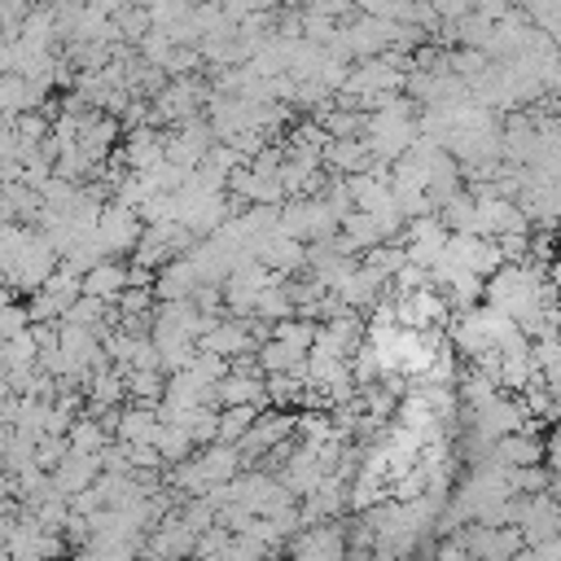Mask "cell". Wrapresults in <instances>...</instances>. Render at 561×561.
<instances>
[{
    "instance_id": "obj_17",
    "label": "cell",
    "mask_w": 561,
    "mask_h": 561,
    "mask_svg": "<svg viewBox=\"0 0 561 561\" xmlns=\"http://www.w3.org/2000/svg\"><path fill=\"white\" fill-rule=\"evenodd\" d=\"M167 373L162 368H136V373H127V394H131V403H149V408H162V399H167Z\"/></svg>"
},
{
    "instance_id": "obj_19",
    "label": "cell",
    "mask_w": 561,
    "mask_h": 561,
    "mask_svg": "<svg viewBox=\"0 0 561 561\" xmlns=\"http://www.w3.org/2000/svg\"><path fill=\"white\" fill-rule=\"evenodd\" d=\"M259 412H263V408H254V403L219 408V438H215V443H232V447H241V438L250 434V425L259 421Z\"/></svg>"
},
{
    "instance_id": "obj_2",
    "label": "cell",
    "mask_w": 561,
    "mask_h": 561,
    "mask_svg": "<svg viewBox=\"0 0 561 561\" xmlns=\"http://www.w3.org/2000/svg\"><path fill=\"white\" fill-rule=\"evenodd\" d=\"M280 228H285L289 237H298V241H324V237H333V232L342 228V219H337L333 206L316 193V197H289V202L280 206Z\"/></svg>"
},
{
    "instance_id": "obj_1",
    "label": "cell",
    "mask_w": 561,
    "mask_h": 561,
    "mask_svg": "<svg viewBox=\"0 0 561 561\" xmlns=\"http://www.w3.org/2000/svg\"><path fill=\"white\" fill-rule=\"evenodd\" d=\"M241 447H232V443H206V447H197L184 465H175L171 469V482L180 486V491H193V495H206L210 486H224V482H232L237 473H241Z\"/></svg>"
},
{
    "instance_id": "obj_7",
    "label": "cell",
    "mask_w": 561,
    "mask_h": 561,
    "mask_svg": "<svg viewBox=\"0 0 561 561\" xmlns=\"http://www.w3.org/2000/svg\"><path fill=\"white\" fill-rule=\"evenodd\" d=\"M465 548H469L473 561H513V557L526 548V539H522V526H491V522H478V526H469Z\"/></svg>"
},
{
    "instance_id": "obj_10",
    "label": "cell",
    "mask_w": 561,
    "mask_h": 561,
    "mask_svg": "<svg viewBox=\"0 0 561 561\" xmlns=\"http://www.w3.org/2000/svg\"><path fill=\"white\" fill-rule=\"evenodd\" d=\"M548 456V438H539V430H513L504 438H495L491 460L504 469H522V465H543Z\"/></svg>"
},
{
    "instance_id": "obj_3",
    "label": "cell",
    "mask_w": 561,
    "mask_h": 561,
    "mask_svg": "<svg viewBox=\"0 0 561 561\" xmlns=\"http://www.w3.org/2000/svg\"><path fill=\"white\" fill-rule=\"evenodd\" d=\"M96 237H101V245H105V254H110V259L136 254V245H140V237H145V215H140L136 206H127V202H114V197H110V202L101 206Z\"/></svg>"
},
{
    "instance_id": "obj_5",
    "label": "cell",
    "mask_w": 561,
    "mask_h": 561,
    "mask_svg": "<svg viewBox=\"0 0 561 561\" xmlns=\"http://www.w3.org/2000/svg\"><path fill=\"white\" fill-rule=\"evenodd\" d=\"M351 552V539L337 522H316V526H302L294 539H289V557L294 561H346Z\"/></svg>"
},
{
    "instance_id": "obj_13",
    "label": "cell",
    "mask_w": 561,
    "mask_h": 561,
    "mask_svg": "<svg viewBox=\"0 0 561 561\" xmlns=\"http://www.w3.org/2000/svg\"><path fill=\"white\" fill-rule=\"evenodd\" d=\"M373 162H377V153H373V145H368L364 136L329 140V149H324V167H329L333 175H359V171H368Z\"/></svg>"
},
{
    "instance_id": "obj_16",
    "label": "cell",
    "mask_w": 561,
    "mask_h": 561,
    "mask_svg": "<svg viewBox=\"0 0 561 561\" xmlns=\"http://www.w3.org/2000/svg\"><path fill=\"white\" fill-rule=\"evenodd\" d=\"M307 355H311V351H298V346H289V342H280V337H267V342L259 346L263 373H302Z\"/></svg>"
},
{
    "instance_id": "obj_18",
    "label": "cell",
    "mask_w": 561,
    "mask_h": 561,
    "mask_svg": "<svg viewBox=\"0 0 561 561\" xmlns=\"http://www.w3.org/2000/svg\"><path fill=\"white\" fill-rule=\"evenodd\" d=\"M153 447L162 451V460H167V465H184V460L197 451V438H193L184 425H175V421H162V425H158V438H153Z\"/></svg>"
},
{
    "instance_id": "obj_6",
    "label": "cell",
    "mask_w": 561,
    "mask_h": 561,
    "mask_svg": "<svg viewBox=\"0 0 561 561\" xmlns=\"http://www.w3.org/2000/svg\"><path fill=\"white\" fill-rule=\"evenodd\" d=\"M197 346H202V351H215V355H224V359L232 364V359H241V355H254V351H259V337H254V329H250L245 316H219V320L202 333Z\"/></svg>"
},
{
    "instance_id": "obj_21",
    "label": "cell",
    "mask_w": 561,
    "mask_h": 561,
    "mask_svg": "<svg viewBox=\"0 0 561 561\" xmlns=\"http://www.w3.org/2000/svg\"><path fill=\"white\" fill-rule=\"evenodd\" d=\"M473 13H482V18L500 22L504 13H513V0H473Z\"/></svg>"
},
{
    "instance_id": "obj_14",
    "label": "cell",
    "mask_w": 561,
    "mask_h": 561,
    "mask_svg": "<svg viewBox=\"0 0 561 561\" xmlns=\"http://www.w3.org/2000/svg\"><path fill=\"white\" fill-rule=\"evenodd\" d=\"M131 285V263L127 259H101L92 272H83V294L118 302V294Z\"/></svg>"
},
{
    "instance_id": "obj_9",
    "label": "cell",
    "mask_w": 561,
    "mask_h": 561,
    "mask_svg": "<svg viewBox=\"0 0 561 561\" xmlns=\"http://www.w3.org/2000/svg\"><path fill=\"white\" fill-rule=\"evenodd\" d=\"M101 473H105V456H101V451H79V447H70V451L61 456V465L53 469V486L75 500V495L88 491Z\"/></svg>"
},
{
    "instance_id": "obj_11",
    "label": "cell",
    "mask_w": 561,
    "mask_h": 561,
    "mask_svg": "<svg viewBox=\"0 0 561 561\" xmlns=\"http://www.w3.org/2000/svg\"><path fill=\"white\" fill-rule=\"evenodd\" d=\"M75 140H79V149L88 153V162L101 167V162L114 153V145H118V114H105V110L88 114V123L79 127Z\"/></svg>"
},
{
    "instance_id": "obj_15",
    "label": "cell",
    "mask_w": 561,
    "mask_h": 561,
    "mask_svg": "<svg viewBox=\"0 0 561 561\" xmlns=\"http://www.w3.org/2000/svg\"><path fill=\"white\" fill-rule=\"evenodd\" d=\"M197 285H202V276H197V267L188 263V254H184V259H175V263H167V267L153 276V294H158V302L193 298V294H197Z\"/></svg>"
},
{
    "instance_id": "obj_22",
    "label": "cell",
    "mask_w": 561,
    "mask_h": 561,
    "mask_svg": "<svg viewBox=\"0 0 561 561\" xmlns=\"http://www.w3.org/2000/svg\"><path fill=\"white\" fill-rule=\"evenodd\" d=\"M543 460H548L552 473H561V421H557V430L548 434V456H543Z\"/></svg>"
},
{
    "instance_id": "obj_20",
    "label": "cell",
    "mask_w": 561,
    "mask_h": 561,
    "mask_svg": "<svg viewBox=\"0 0 561 561\" xmlns=\"http://www.w3.org/2000/svg\"><path fill=\"white\" fill-rule=\"evenodd\" d=\"M105 421L101 416H75V425H70V447H79V451H105L110 443H105Z\"/></svg>"
},
{
    "instance_id": "obj_12",
    "label": "cell",
    "mask_w": 561,
    "mask_h": 561,
    "mask_svg": "<svg viewBox=\"0 0 561 561\" xmlns=\"http://www.w3.org/2000/svg\"><path fill=\"white\" fill-rule=\"evenodd\" d=\"M254 259H259L263 267H272L276 276H294V272H302V267H307V245L280 228V232H272V237L259 245V254H254Z\"/></svg>"
},
{
    "instance_id": "obj_8",
    "label": "cell",
    "mask_w": 561,
    "mask_h": 561,
    "mask_svg": "<svg viewBox=\"0 0 561 561\" xmlns=\"http://www.w3.org/2000/svg\"><path fill=\"white\" fill-rule=\"evenodd\" d=\"M167 158V131L158 123H145V127H131L118 145V162L123 171H149Z\"/></svg>"
},
{
    "instance_id": "obj_4",
    "label": "cell",
    "mask_w": 561,
    "mask_h": 561,
    "mask_svg": "<svg viewBox=\"0 0 561 561\" xmlns=\"http://www.w3.org/2000/svg\"><path fill=\"white\" fill-rule=\"evenodd\" d=\"M294 430H298V416H294V412H285V408H263L259 421L250 425V434L241 438V460L254 465V460L272 456L280 443L294 438Z\"/></svg>"
}]
</instances>
